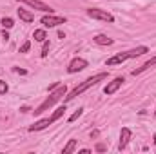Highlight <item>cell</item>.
Wrapping results in <instances>:
<instances>
[{
	"label": "cell",
	"mask_w": 156,
	"mask_h": 154,
	"mask_svg": "<svg viewBox=\"0 0 156 154\" xmlns=\"http://www.w3.org/2000/svg\"><path fill=\"white\" fill-rule=\"evenodd\" d=\"M87 65H89V62H87L85 58H80V56H76V58H73V60L69 62L67 73H69V75H75V73H80V71H83V69H85Z\"/></svg>",
	"instance_id": "6"
},
{
	"label": "cell",
	"mask_w": 156,
	"mask_h": 154,
	"mask_svg": "<svg viewBox=\"0 0 156 154\" xmlns=\"http://www.w3.org/2000/svg\"><path fill=\"white\" fill-rule=\"evenodd\" d=\"M154 114H156V111H154Z\"/></svg>",
	"instance_id": "27"
},
{
	"label": "cell",
	"mask_w": 156,
	"mask_h": 154,
	"mask_svg": "<svg viewBox=\"0 0 156 154\" xmlns=\"http://www.w3.org/2000/svg\"><path fill=\"white\" fill-rule=\"evenodd\" d=\"M47 125H51V120L49 118H44V120H38V121H35L31 127H29V132H37V131H44Z\"/></svg>",
	"instance_id": "11"
},
{
	"label": "cell",
	"mask_w": 156,
	"mask_h": 154,
	"mask_svg": "<svg viewBox=\"0 0 156 154\" xmlns=\"http://www.w3.org/2000/svg\"><path fill=\"white\" fill-rule=\"evenodd\" d=\"M82 113H83V109H82V107H80V109H76V111H75L73 114L69 116V121H75V120H78V118L82 116Z\"/></svg>",
	"instance_id": "18"
},
{
	"label": "cell",
	"mask_w": 156,
	"mask_h": 154,
	"mask_svg": "<svg viewBox=\"0 0 156 154\" xmlns=\"http://www.w3.org/2000/svg\"><path fill=\"white\" fill-rule=\"evenodd\" d=\"M2 38H4V40H7V38H9V33H7V31H5V29H4V31H2Z\"/></svg>",
	"instance_id": "23"
},
{
	"label": "cell",
	"mask_w": 156,
	"mask_h": 154,
	"mask_svg": "<svg viewBox=\"0 0 156 154\" xmlns=\"http://www.w3.org/2000/svg\"><path fill=\"white\" fill-rule=\"evenodd\" d=\"M156 65V56H153V58H149L145 64H142L138 69H134L133 71V76H136V75H140V73H144V71H147V69H151V67H154Z\"/></svg>",
	"instance_id": "10"
},
{
	"label": "cell",
	"mask_w": 156,
	"mask_h": 154,
	"mask_svg": "<svg viewBox=\"0 0 156 154\" xmlns=\"http://www.w3.org/2000/svg\"><path fill=\"white\" fill-rule=\"evenodd\" d=\"M40 22H42L44 27H56V26L66 24V16H55L53 13H47L40 18Z\"/></svg>",
	"instance_id": "4"
},
{
	"label": "cell",
	"mask_w": 156,
	"mask_h": 154,
	"mask_svg": "<svg viewBox=\"0 0 156 154\" xmlns=\"http://www.w3.org/2000/svg\"><path fill=\"white\" fill-rule=\"evenodd\" d=\"M16 73H20V75H27V71H26V69H20V67L16 69Z\"/></svg>",
	"instance_id": "24"
},
{
	"label": "cell",
	"mask_w": 156,
	"mask_h": 154,
	"mask_svg": "<svg viewBox=\"0 0 156 154\" xmlns=\"http://www.w3.org/2000/svg\"><path fill=\"white\" fill-rule=\"evenodd\" d=\"M131 136H133V132H131V129H129V127H123V129L120 131V143H118V149H120V151L127 147V143H129Z\"/></svg>",
	"instance_id": "9"
},
{
	"label": "cell",
	"mask_w": 156,
	"mask_h": 154,
	"mask_svg": "<svg viewBox=\"0 0 156 154\" xmlns=\"http://www.w3.org/2000/svg\"><path fill=\"white\" fill-rule=\"evenodd\" d=\"M122 83H123V76H116L113 78L105 87H104V94H107V96H111V94H115L118 89L122 87Z\"/></svg>",
	"instance_id": "7"
},
{
	"label": "cell",
	"mask_w": 156,
	"mask_h": 154,
	"mask_svg": "<svg viewBox=\"0 0 156 154\" xmlns=\"http://www.w3.org/2000/svg\"><path fill=\"white\" fill-rule=\"evenodd\" d=\"M66 111H67V109H66V103H64V105H60V107H58V109L53 113V116L49 118V120H51V123H55L56 120H60V118L64 116V113H66Z\"/></svg>",
	"instance_id": "14"
},
{
	"label": "cell",
	"mask_w": 156,
	"mask_h": 154,
	"mask_svg": "<svg viewBox=\"0 0 156 154\" xmlns=\"http://www.w3.org/2000/svg\"><path fill=\"white\" fill-rule=\"evenodd\" d=\"M29 49H31V42H29V40H26V42L20 45V53H27Z\"/></svg>",
	"instance_id": "19"
},
{
	"label": "cell",
	"mask_w": 156,
	"mask_h": 154,
	"mask_svg": "<svg viewBox=\"0 0 156 154\" xmlns=\"http://www.w3.org/2000/svg\"><path fill=\"white\" fill-rule=\"evenodd\" d=\"M66 93H67V87L66 85H58L55 91H51V94H49V98H45L42 103H40L38 107L33 111L35 114H42V113H45V111H49L56 102H60L64 96H66Z\"/></svg>",
	"instance_id": "3"
},
{
	"label": "cell",
	"mask_w": 156,
	"mask_h": 154,
	"mask_svg": "<svg viewBox=\"0 0 156 154\" xmlns=\"http://www.w3.org/2000/svg\"><path fill=\"white\" fill-rule=\"evenodd\" d=\"M7 89H9V87H7V83H5L4 80H0V96H2V94H5V93H7Z\"/></svg>",
	"instance_id": "21"
},
{
	"label": "cell",
	"mask_w": 156,
	"mask_h": 154,
	"mask_svg": "<svg viewBox=\"0 0 156 154\" xmlns=\"http://www.w3.org/2000/svg\"><path fill=\"white\" fill-rule=\"evenodd\" d=\"M33 38L37 40V42H45L47 40V33H45V29H35V33H33Z\"/></svg>",
	"instance_id": "15"
},
{
	"label": "cell",
	"mask_w": 156,
	"mask_h": 154,
	"mask_svg": "<svg viewBox=\"0 0 156 154\" xmlns=\"http://www.w3.org/2000/svg\"><path fill=\"white\" fill-rule=\"evenodd\" d=\"M98 134H100L98 131H93V132H91V138H98Z\"/></svg>",
	"instance_id": "25"
},
{
	"label": "cell",
	"mask_w": 156,
	"mask_h": 154,
	"mask_svg": "<svg viewBox=\"0 0 156 154\" xmlns=\"http://www.w3.org/2000/svg\"><path fill=\"white\" fill-rule=\"evenodd\" d=\"M109 76V73H96V75H93V76H89L87 80H83L80 85H76L66 98H64V102H71L73 98H76L78 94H82V93H85L89 87H93V85H96L98 82H102V80H105V78Z\"/></svg>",
	"instance_id": "2"
},
{
	"label": "cell",
	"mask_w": 156,
	"mask_h": 154,
	"mask_svg": "<svg viewBox=\"0 0 156 154\" xmlns=\"http://www.w3.org/2000/svg\"><path fill=\"white\" fill-rule=\"evenodd\" d=\"M93 42H94V44H98V45H111L115 40L109 38V37H105V35H96V37L93 38Z\"/></svg>",
	"instance_id": "13"
},
{
	"label": "cell",
	"mask_w": 156,
	"mask_h": 154,
	"mask_svg": "<svg viewBox=\"0 0 156 154\" xmlns=\"http://www.w3.org/2000/svg\"><path fill=\"white\" fill-rule=\"evenodd\" d=\"M145 53H149V47H147V45H140V47H134V49H131V51L118 53V54H115V56L107 58V60H105V65H107V67L120 65V64H123V62H127V60H131V58L142 56V54H145Z\"/></svg>",
	"instance_id": "1"
},
{
	"label": "cell",
	"mask_w": 156,
	"mask_h": 154,
	"mask_svg": "<svg viewBox=\"0 0 156 154\" xmlns=\"http://www.w3.org/2000/svg\"><path fill=\"white\" fill-rule=\"evenodd\" d=\"M96 151H98V152H104V151H105V145H104V143H98V145H96Z\"/></svg>",
	"instance_id": "22"
},
{
	"label": "cell",
	"mask_w": 156,
	"mask_h": 154,
	"mask_svg": "<svg viewBox=\"0 0 156 154\" xmlns=\"http://www.w3.org/2000/svg\"><path fill=\"white\" fill-rule=\"evenodd\" d=\"M75 151H76V140H69L62 152H64V154H71V152H75Z\"/></svg>",
	"instance_id": "16"
},
{
	"label": "cell",
	"mask_w": 156,
	"mask_h": 154,
	"mask_svg": "<svg viewBox=\"0 0 156 154\" xmlns=\"http://www.w3.org/2000/svg\"><path fill=\"white\" fill-rule=\"evenodd\" d=\"M153 140H154V145H156V134H154V136H153Z\"/></svg>",
	"instance_id": "26"
},
{
	"label": "cell",
	"mask_w": 156,
	"mask_h": 154,
	"mask_svg": "<svg viewBox=\"0 0 156 154\" xmlns=\"http://www.w3.org/2000/svg\"><path fill=\"white\" fill-rule=\"evenodd\" d=\"M0 24H2V27H4V29H11V27L15 26L13 18H9V16H4V18L0 20Z\"/></svg>",
	"instance_id": "17"
},
{
	"label": "cell",
	"mask_w": 156,
	"mask_h": 154,
	"mask_svg": "<svg viewBox=\"0 0 156 154\" xmlns=\"http://www.w3.org/2000/svg\"><path fill=\"white\" fill-rule=\"evenodd\" d=\"M87 15H89L91 18H96V20H104V22H109V24H113V22H115V16H113L111 13L104 11V9H96V7H91V9H87Z\"/></svg>",
	"instance_id": "5"
},
{
	"label": "cell",
	"mask_w": 156,
	"mask_h": 154,
	"mask_svg": "<svg viewBox=\"0 0 156 154\" xmlns=\"http://www.w3.org/2000/svg\"><path fill=\"white\" fill-rule=\"evenodd\" d=\"M16 15H18V18H20V20H24L26 24H31V22L35 20V15H33V13H29V11H27V9H24V7H20V9L16 11Z\"/></svg>",
	"instance_id": "12"
},
{
	"label": "cell",
	"mask_w": 156,
	"mask_h": 154,
	"mask_svg": "<svg viewBox=\"0 0 156 154\" xmlns=\"http://www.w3.org/2000/svg\"><path fill=\"white\" fill-rule=\"evenodd\" d=\"M20 2H24V4H27V5H31L33 9L44 11V13H53V7H51V5H47V4H45V2H42V0H20Z\"/></svg>",
	"instance_id": "8"
},
{
	"label": "cell",
	"mask_w": 156,
	"mask_h": 154,
	"mask_svg": "<svg viewBox=\"0 0 156 154\" xmlns=\"http://www.w3.org/2000/svg\"><path fill=\"white\" fill-rule=\"evenodd\" d=\"M47 53H49V40H45V42H44V47H42V58H45V56H47Z\"/></svg>",
	"instance_id": "20"
}]
</instances>
